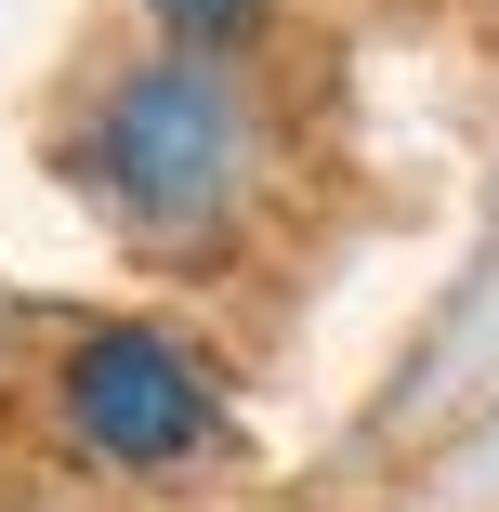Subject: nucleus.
Here are the masks:
<instances>
[{"label": "nucleus", "mask_w": 499, "mask_h": 512, "mask_svg": "<svg viewBox=\"0 0 499 512\" xmlns=\"http://www.w3.org/2000/svg\"><path fill=\"white\" fill-rule=\"evenodd\" d=\"M79 184L106 197L132 237H197L237 211L250 184V106L211 53H158L132 79H106V106L79 119Z\"/></svg>", "instance_id": "obj_1"}, {"label": "nucleus", "mask_w": 499, "mask_h": 512, "mask_svg": "<svg viewBox=\"0 0 499 512\" xmlns=\"http://www.w3.org/2000/svg\"><path fill=\"white\" fill-rule=\"evenodd\" d=\"M66 434L92 460H119V473H171V460H197L224 434V394L171 329H92L66 355Z\"/></svg>", "instance_id": "obj_2"}, {"label": "nucleus", "mask_w": 499, "mask_h": 512, "mask_svg": "<svg viewBox=\"0 0 499 512\" xmlns=\"http://www.w3.org/2000/svg\"><path fill=\"white\" fill-rule=\"evenodd\" d=\"M145 14H158L184 53H224V40H250V27L276 14V0H145Z\"/></svg>", "instance_id": "obj_3"}]
</instances>
